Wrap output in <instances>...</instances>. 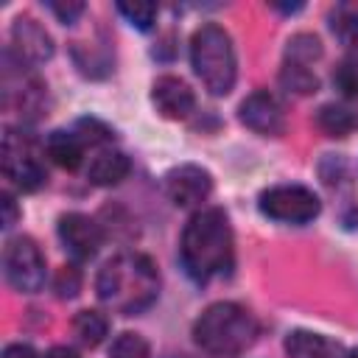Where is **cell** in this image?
<instances>
[{
  "mask_svg": "<svg viewBox=\"0 0 358 358\" xmlns=\"http://www.w3.org/2000/svg\"><path fill=\"white\" fill-rule=\"evenodd\" d=\"M241 120L257 134L280 137L285 131V112L277 103V98L268 95L266 90H257V92L246 95V101L241 103Z\"/></svg>",
  "mask_w": 358,
  "mask_h": 358,
  "instance_id": "obj_10",
  "label": "cell"
},
{
  "mask_svg": "<svg viewBox=\"0 0 358 358\" xmlns=\"http://www.w3.org/2000/svg\"><path fill=\"white\" fill-rule=\"evenodd\" d=\"M350 358H358V350H355V352H350Z\"/></svg>",
  "mask_w": 358,
  "mask_h": 358,
  "instance_id": "obj_30",
  "label": "cell"
},
{
  "mask_svg": "<svg viewBox=\"0 0 358 358\" xmlns=\"http://www.w3.org/2000/svg\"><path fill=\"white\" fill-rule=\"evenodd\" d=\"M322 56V42L313 36V34H296L291 42H288V59L285 62H294V64H310Z\"/></svg>",
  "mask_w": 358,
  "mask_h": 358,
  "instance_id": "obj_20",
  "label": "cell"
},
{
  "mask_svg": "<svg viewBox=\"0 0 358 358\" xmlns=\"http://www.w3.org/2000/svg\"><path fill=\"white\" fill-rule=\"evenodd\" d=\"M3 266H6V280L14 291L34 294L45 282V257H42L39 246L25 235L8 241Z\"/></svg>",
  "mask_w": 358,
  "mask_h": 358,
  "instance_id": "obj_6",
  "label": "cell"
},
{
  "mask_svg": "<svg viewBox=\"0 0 358 358\" xmlns=\"http://www.w3.org/2000/svg\"><path fill=\"white\" fill-rule=\"evenodd\" d=\"M316 123H319V129H322L324 134H330V137H347V134L355 129L352 112L344 109V106H336V103L322 106L319 115H316Z\"/></svg>",
  "mask_w": 358,
  "mask_h": 358,
  "instance_id": "obj_17",
  "label": "cell"
},
{
  "mask_svg": "<svg viewBox=\"0 0 358 358\" xmlns=\"http://www.w3.org/2000/svg\"><path fill=\"white\" fill-rule=\"evenodd\" d=\"M260 210L285 224H308L319 215V199L302 185H277L260 193Z\"/></svg>",
  "mask_w": 358,
  "mask_h": 358,
  "instance_id": "obj_5",
  "label": "cell"
},
{
  "mask_svg": "<svg viewBox=\"0 0 358 358\" xmlns=\"http://www.w3.org/2000/svg\"><path fill=\"white\" fill-rule=\"evenodd\" d=\"M11 42H14V50L20 53V59L25 62H45L53 56V42L48 36V31L31 20V17H17L14 25H11Z\"/></svg>",
  "mask_w": 358,
  "mask_h": 358,
  "instance_id": "obj_12",
  "label": "cell"
},
{
  "mask_svg": "<svg viewBox=\"0 0 358 358\" xmlns=\"http://www.w3.org/2000/svg\"><path fill=\"white\" fill-rule=\"evenodd\" d=\"M0 204H3V229H8V227H14V221H17V201H14V196L11 193H3L0 196Z\"/></svg>",
  "mask_w": 358,
  "mask_h": 358,
  "instance_id": "obj_27",
  "label": "cell"
},
{
  "mask_svg": "<svg viewBox=\"0 0 358 358\" xmlns=\"http://www.w3.org/2000/svg\"><path fill=\"white\" fill-rule=\"evenodd\" d=\"M280 84L294 92V95H310L319 90V78L305 67V64H294V62H285L282 70H280Z\"/></svg>",
  "mask_w": 358,
  "mask_h": 358,
  "instance_id": "obj_18",
  "label": "cell"
},
{
  "mask_svg": "<svg viewBox=\"0 0 358 358\" xmlns=\"http://www.w3.org/2000/svg\"><path fill=\"white\" fill-rule=\"evenodd\" d=\"M48 8L62 20V22H76L81 14H84V3L81 0H50Z\"/></svg>",
  "mask_w": 358,
  "mask_h": 358,
  "instance_id": "obj_26",
  "label": "cell"
},
{
  "mask_svg": "<svg viewBox=\"0 0 358 358\" xmlns=\"http://www.w3.org/2000/svg\"><path fill=\"white\" fill-rule=\"evenodd\" d=\"M255 336H257V322L238 302H215L193 324L196 344L218 358L241 355L246 347H252Z\"/></svg>",
  "mask_w": 358,
  "mask_h": 358,
  "instance_id": "obj_3",
  "label": "cell"
},
{
  "mask_svg": "<svg viewBox=\"0 0 358 358\" xmlns=\"http://www.w3.org/2000/svg\"><path fill=\"white\" fill-rule=\"evenodd\" d=\"M179 257L185 271L196 282H207L210 277L229 274L235 263V246H232V227L227 213L218 207L193 213L182 232Z\"/></svg>",
  "mask_w": 358,
  "mask_h": 358,
  "instance_id": "obj_1",
  "label": "cell"
},
{
  "mask_svg": "<svg viewBox=\"0 0 358 358\" xmlns=\"http://www.w3.org/2000/svg\"><path fill=\"white\" fill-rule=\"evenodd\" d=\"M53 291L59 299H73L81 291V271L76 266H62L53 277Z\"/></svg>",
  "mask_w": 358,
  "mask_h": 358,
  "instance_id": "obj_24",
  "label": "cell"
},
{
  "mask_svg": "<svg viewBox=\"0 0 358 358\" xmlns=\"http://www.w3.org/2000/svg\"><path fill=\"white\" fill-rule=\"evenodd\" d=\"M117 11L140 31H148L154 25V17H157V6L154 3H145V0H134V3H117Z\"/></svg>",
  "mask_w": 358,
  "mask_h": 358,
  "instance_id": "obj_22",
  "label": "cell"
},
{
  "mask_svg": "<svg viewBox=\"0 0 358 358\" xmlns=\"http://www.w3.org/2000/svg\"><path fill=\"white\" fill-rule=\"evenodd\" d=\"M151 98H154L157 109L165 117H173V120L187 117L193 112V106H196L193 90L182 78H176V76H159L154 81V87H151Z\"/></svg>",
  "mask_w": 358,
  "mask_h": 358,
  "instance_id": "obj_11",
  "label": "cell"
},
{
  "mask_svg": "<svg viewBox=\"0 0 358 358\" xmlns=\"http://www.w3.org/2000/svg\"><path fill=\"white\" fill-rule=\"evenodd\" d=\"M45 148H48V157L59 168L76 171L81 165V140H78L76 131H64V129L50 131L48 140H45Z\"/></svg>",
  "mask_w": 358,
  "mask_h": 358,
  "instance_id": "obj_15",
  "label": "cell"
},
{
  "mask_svg": "<svg viewBox=\"0 0 358 358\" xmlns=\"http://www.w3.org/2000/svg\"><path fill=\"white\" fill-rule=\"evenodd\" d=\"M333 84L344 98H358V64L344 62L333 73Z\"/></svg>",
  "mask_w": 358,
  "mask_h": 358,
  "instance_id": "obj_25",
  "label": "cell"
},
{
  "mask_svg": "<svg viewBox=\"0 0 358 358\" xmlns=\"http://www.w3.org/2000/svg\"><path fill=\"white\" fill-rule=\"evenodd\" d=\"M3 358H36V352L28 344H8L3 350Z\"/></svg>",
  "mask_w": 358,
  "mask_h": 358,
  "instance_id": "obj_28",
  "label": "cell"
},
{
  "mask_svg": "<svg viewBox=\"0 0 358 358\" xmlns=\"http://www.w3.org/2000/svg\"><path fill=\"white\" fill-rule=\"evenodd\" d=\"M112 358H148V341L140 333H120L112 347H109Z\"/></svg>",
  "mask_w": 358,
  "mask_h": 358,
  "instance_id": "obj_21",
  "label": "cell"
},
{
  "mask_svg": "<svg viewBox=\"0 0 358 358\" xmlns=\"http://www.w3.org/2000/svg\"><path fill=\"white\" fill-rule=\"evenodd\" d=\"M131 171V159L123 154V151H103L98 154L92 162H90V182L92 185H101V187H109V185H117L129 176Z\"/></svg>",
  "mask_w": 358,
  "mask_h": 358,
  "instance_id": "obj_14",
  "label": "cell"
},
{
  "mask_svg": "<svg viewBox=\"0 0 358 358\" xmlns=\"http://www.w3.org/2000/svg\"><path fill=\"white\" fill-rule=\"evenodd\" d=\"M73 330H76V336H78L87 347H98V344L103 341L106 330H109V322H106V316L98 313V310H78L76 319H73Z\"/></svg>",
  "mask_w": 358,
  "mask_h": 358,
  "instance_id": "obj_16",
  "label": "cell"
},
{
  "mask_svg": "<svg viewBox=\"0 0 358 358\" xmlns=\"http://www.w3.org/2000/svg\"><path fill=\"white\" fill-rule=\"evenodd\" d=\"M45 358H78V352L73 347H50L45 352Z\"/></svg>",
  "mask_w": 358,
  "mask_h": 358,
  "instance_id": "obj_29",
  "label": "cell"
},
{
  "mask_svg": "<svg viewBox=\"0 0 358 358\" xmlns=\"http://www.w3.org/2000/svg\"><path fill=\"white\" fill-rule=\"evenodd\" d=\"M285 352H288V358H341L344 347L322 333L294 330L285 338Z\"/></svg>",
  "mask_w": 358,
  "mask_h": 358,
  "instance_id": "obj_13",
  "label": "cell"
},
{
  "mask_svg": "<svg viewBox=\"0 0 358 358\" xmlns=\"http://www.w3.org/2000/svg\"><path fill=\"white\" fill-rule=\"evenodd\" d=\"M59 238L78 260L92 257L103 243V229L84 213H67L59 218Z\"/></svg>",
  "mask_w": 358,
  "mask_h": 358,
  "instance_id": "obj_9",
  "label": "cell"
},
{
  "mask_svg": "<svg viewBox=\"0 0 358 358\" xmlns=\"http://www.w3.org/2000/svg\"><path fill=\"white\" fill-rule=\"evenodd\" d=\"M76 134H78L81 143L98 145V143H109L115 131H112L103 120H98V117H81V120L76 123Z\"/></svg>",
  "mask_w": 358,
  "mask_h": 358,
  "instance_id": "obj_23",
  "label": "cell"
},
{
  "mask_svg": "<svg viewBox=\"0 0 358 358\" xmlns=\"http://www.w3.org/2000/svg\"><path fill=\"white\" fill-rule=\"evenodd\" d=\"M190 64H193L196 76L201 78V84L213 95H227L235 87V76H238L235 48H232L229 34L221 25L204 22L193 34V39H190Z\"/></svg>",
  "mask_w": 358,
  "mask_h": 358,
  "instance_id": "obj_4",
  "label": "cell"
},
{
  "mask_svg": "<svg viewBox=\"0 0 358 358\" xmlns=\"http://www.w3.org/2000/svg\"><path fill=\"white\" fill-rule=\"evenodd\" d=\"M333 31L341 45L358 56V6H341L333 17Z\"/></svg>",
  "mask_w": 358,
  "mask_h": 358,
  "instance_id": "obj_19",
  "label": "cell"
},
{
  "mask_svg": "<svg viewBox=\"0 0 358 358\" xmlns=\"http://www.w3.org/2000/svg\"><path fill=\"white\" fill-rule=\"evenodd\" d=\"M98 296L115 310L131 316L145 310L159 294V274L145 255H117L98 271Z\"/></svg>",
  "mask_w": 358,
  "mask_h": 358,
  "instance_id": "obj_2",
  "label": "cell"
},
{
  "mask_svg": "<svg viewBox=\"0 0 358 358\" xmlns=\"http://www.w3.org/2000/svg\"><path fill=\"white\" fill-rule=\"evenodd\" d=\"M213 190V179L201 165H179L165 176V193L176 207H196Z\"/></svg>",
  "mask_w": 358,
  "mask_h": 358,
  "instance_id": "obj_8",
  "label": "cell"
},
{
  "mask_svg": "<svg viewBox=\"0 0 358 358\" xmlns=\"http://www.w3.org/2000/svg\"><path fill=\"white\" fill-rule=\"evenodd\" d=\"M185 358H187V355H185Z\"/></svg>",
  "mask_w": 358,
  "mask_h": 358,
  "instance_id": "obj_31",
  "label": "cell"
},
{
  "mask_svg": "<svg viewBox=\"0 0 358 358\" xmlns=\"http://www.w3.org/2000/svg\"><path fill=\"white\" fill-rule=\"evenodd\" d=\"M0 154H3V171H6V176L17 187H22V190H39L45 185V179H48L45 176V168L34 157V151H31V145H28V140L22 134H17V131L8 129L3 134Z\"/></svg>",
  "mask_w": 358,
  "mask_h": 358,
  "instance_id": "obj_7",
  "label": "cell"
}]
</instances>
